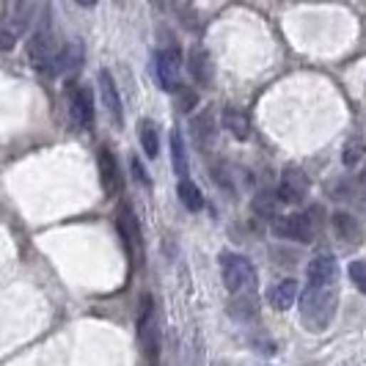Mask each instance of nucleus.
<instances>
[{"instance_id":"1","label":"nucleus","mask_w":366,"mask_h":366,"mask_svg":"<svg viewBox=\"0 0 366 366\" xmlns=\"http://www.w3.org/2000/svg\"><path fill=\"white\" fill-rule=\"evenodd\" d=\"M336 311V284L314 286L308 284L300 292V317L311 330H323L333 320Z\"/></svg>"},{"instance_id":"2","label":"nucleus","mask_w":366,"mask_h":366,"mask_svg":"<svg viewBox=\"0 0 366 366\" xmlns=\"http://www.w3.org/2000/svg\"><path fill=\"white\" fill-rule=\"evenodd\" d=\"M221 276H224V284L231 295H253L256 289V267L251 265V259L243 253H224L221 256Z\"/></svg>"},{"instance_id":"3","label":"nucleus","mask_w":366,"mask_h":366,"mask_svg":"<svg viewBox=\"0 0 366 366\" xmlns=\"http://www.w3.org/2000/svg\"><path fill=\"white\" fill-rule=\"evenodd\" d=\"M31 14H33V6L28 3H9L0 11V50H11L20 41L31 22Z\"/></svg>"},{"instance_id":"4","label":"nucleus","mask_w":366,"mask_h":366,"mask_svg":"<svg viewBox=\"0 0 366 366\" xmlns=\"http://www.w3.org/2000/svg\"><path fill=\"white\" fill-rule=\"evenodd\" d=\"M56 56H58V44H56V36L47 25H41L39 31L31 36L28 41V61L36 72H53V63H56Z\"/></svg>"},{"instance_id":"5","label":"nucleus","mask_w":366,"mask_h":366,"mask_svg":"<svg viewBox=\"0 0 366 366\" xmlns=\"http://www.w3.org/2000/svg\"><path fill=\"white\" fill-rule=\"evenodd\" d=\"M182 53L177 47H168V50H160L155 56V72H157V80L163 85V91H171L177 94L182 88Z\"/></svg>"},{"instance_id":"6","label":"nucleus","mask_w":366,"mask_h":366,"mask_svg":"<svg viewBox=\"0 0 366 366\" xmlns=\"http://www.w3.org/2000/svg\"><path fill=\"white\" fill-rule=\"evenodd\" d=\"M69 116L72 122L80 124V127H91L94 116H97V108H94V94L88 85H72L69 88Z\"/></svg>"},{"instance_id":"7","label":"nucleus","mask_w":366,"mask_h":366,"mask_svg":"<svg viewBox=\"0 0 366 366\" xmlns=\"http://www.w3.org/2000/svg\"><path fill=\"white\" fill-rule=\"evenodd\" d=\"M276 196H278V202L286 204H298L308 196V179H305V174L298 165H286L281 171V182H278Z\"/></svg>"},{"instance_id":"8","label":"nucleus","mask_w":366,"mask_h":366,"mask_svg":"<svg viewBox=\"0 0 366 366\" xmlns=\"http://www.w3.org/2000/svg\"><path fill=\"white\" fill-rule=\"evenodd\" d=\"M273 234L281 240H298V243H308L314 237V226L308 221V215H284L276 218L273 224Z\"/></svg>"},{"instance_id":"9","label":"nucleus","mask_w":366,"mask_h":366,"mask_svg":"<svg viewBox=\"0 0 366 366\" xmlns=\"http://www.w3.org/2000/svg\"><path fill=\"white\" fill-rule=\"evenodd\" d=\"M97 83H100V94H102V108L108 110V116L116 124H122V97H119V88H116V80L108 69H102L97 75Z\"/></svg>"},{"instance_id":"10","label":"nucleus","mask_w":366,"mask_h":366,"mask_svg":"<svg viewBox=\"0 0 366 366\" xmlns=\"http://www.w3.org/2000/svg\"><path fill=\"white\" fill-rule=\"evenodd\" d=\"M187 72H190V78L199 83V85H209L212 80V61H209V53L204 50L202 44H193L190 50H187Z\"/></svg>"},{"instance_id":"11","label":"nucleus","mask_w":366,"mask_h":366,"mask_svg":"<svg viewBox=\"0 0 366 366\" xmlns=\"http://www.w3.org/2000/svg\"><path fill=\"white\" fill-rule=\"evenodd\" d=\"M339 278V265L330 253H323L317 259H311L308 265V284L314 286H333Z\"/></svg>"},{"instance_id":"12","label":"nucleus","mask_w":366,"mask_h":366,"mask_svg":"<svg viewBox=\"0 0 366 366\" xmlns=\"http://www.w3.org/2000/svg\"><path fill=\"white\" fill-rule=\"evenodd\" d=\"M97 163H100L102 190H105L108 196H113V193L119 190V184H122V177H119V165H116V157H113V152H110L108 146H102V149H100V155H97Z\"/></svg>"},{"instance_id":"13","label":"nucleus","mask_w":366,"mask_h":366,"mask_svg":"<svg viewBox=\"0 0 366 366\" xmlns=\"http://www.w3.org/2000/svg\"><path fill=\"white\" fill-rule=\"evenodd\" d=\"M83 44L80 41H66L63 47H58V56H56V63H53V75H69L75 69L83 66Z\"/></svg>"},{"instance_id":"14","label":"nucleus","mask_w":366,"mask_h":366,"mask_svg":"<svg viewBox=\"0 0 366 366\" xmlns=\"http://www.w3.org/2000/svg\"><path fill=\"white\" fill-rule=\"evenodd\" d=\"M116 226H119V234H122L124 245H127L130 251L141 245V224H138V218H135V212H132L130 204H122V206H119Z\"/></svg>"},{"instance_id":"15","label":"nucleus","mask_w":366,"mask_h":366,"mask_svg":"<svg viewBox=\"0 0 366 366\" xmlns=\"http://www.w3.org/2000/svg\"><path fill=\"white\" fill-rule=\"evenodd\" d=\"M267 300H270V305H273L276 311H286L289 305L298 300V281L286 278V281H281V284L270 286Z\"/></svg>"},{"instance_id":"16","label":"nucleus","mask_w":366,"mask_h":366,"mask_svg":"<svg viewBox=\"0 0 366 366\" xmlns=\"http://www.w3.org/2000/svg\"><path fill=\"white\" fill-rule=\"evenodd\" d=\"M221 124H224L226 132H231L237 141H248V135H251V122H248V116H245L243 110L226 108L224 116H221Z\"/></svg>"},{"instance_id":"17","label":"nucleus","mask_w":366,"mask_h":366,"mask_svg":"<svg viewBox=\"0 0 366 366\" xmlns=\"http://www.w3.org/2000/svg\"><path fill=\"white\" fill-rule=\"evenodd\" d=\"M138 138H141V146H143V152H146V157L155 160V157L160 155V132H157L155 122H141V127H138Z\"/></svg>"},{"instance_id":"18","label":"nucleus","mask_w":366,"mask_h":366,"mask_svg":"<svg viewBox=\"0 0 366 366\" xmlns=\"http://www.w3.org/2000/svg\"><path fill=\"white\" fill-rule=\"evenodd\" d=\"M193 138L199 146H206V143L215 138V122H212V113L204 110L193 119Z\"/></svg>"},{"instance_id":"19","label":"nucleus","mask_w":366,"mask_h":366,"mask_svg":"<svg viewBox=\"0 0 366 366\" xmlns=\"http://www.w3.org/2000/svg\"><path fill=\"white\" fill-rule=\"evenodd\" d=\"M177 193H179V199H182L184 209H190V212H199L204 206V196L202 190H199V184L190 182V179H182L179 187H177Z\"/></svg>"},{"instance_id":"20","label":"nucleus","mask_w":366,"mask_h":366,"mask_svg":"<svg viewBox=\"0 0 366 366\" xmlns=\"http://www.w3.org/2000/svg\"><path fill=\"white\" fill-rule=\"evenodd\" d=\"M256 298L253 295H240V298H234V303L229 305V314L234 317V320H253L256 317Z\"/></svg>"},{"instance_id":"21","label":"nucleus","mask_w":366,"mask_h":366,"mask_svg":"<svg viewBox=\"0 0 366 366\" xmlns=\"http://www.w3.org/2000/svg\"><path fill=\"white\" fill-rule=\"evenodd\" d=\"M171 155H174V168H177V174H179L182 179H187V155H184V143H182L179 130L171 132Z\"/></svg>"},{"instance_id":"22","label":"nucleus","mask_w":366,"mask_h":366,"mask_svg":"<svg viewBox=\"0 0 366 366\" xmlns=\"http://www.w3.org/2000/svg\"><path fill=\"white\" fill-rule=\"evenodd\" d=\"M366 155V143L364 138H350V141L345 143V149H342V163L347 165V168H352V165L361 163V157Z\"/></svg>"},{"instance_id":"23","label":"nucleus","mask_w":366,"mask_h":366,"mask_svg":"<svg viewBox=\"0 0 366 366\" xmlns=\"http://www.w3.org/2000/svg\"><path fill=\"white\" fill-rule=\"evenodd\" d=\"M276 209H278V196L270 193V190H262L253 199V212L262 215V218H276Z\"/></svg>"},{"instance_id":"24","label":"nucleus","mask_w":366,"mask_h":366,"mask_svg":"<svg viewBox=\"0 0 366 366\" xmlns=\"http://www.w3.org/2000/svg\"><path fill=\"white\" fill-rule=\"evenodd\" d=\"M333 229H336V234H339L345 243L358 237V224H355L350 215H345V212H336V215H333Z\"/></svg>"},{"instance_id":"25","label":"nucleus","mask_w":366,"mask_h":366,"mask_svg":"<svg viewBox=\"0 0 366 366\" xmlns=\"http://www.w3.org/2000/svg\"><path fill=\"white\" fill-rule=\"evenodd\" d=\"M350 281L358 286L361 292L366 295V262L364 259H358V262H352L350 265Z\"/></svg>"},{"instance_id":"26","label":"nucleus","mask_w":366,"mask_h":366,"mask_svg":"<svg viewBox=\"0 0 366 366\" xmlns=\"http://www.w3.org/2000/svg\"><path fill=\"white\" fill-rule=\"evenodd\" d=\"M196 102H199L196 91H190V88H179V91H177V108H179L182 113L193 110V108H196Z\"/></svg>"},{"instance_id":"27","label":"nucleus","mask_w":366,"mask_h":366,"mask_svg":"<svg viewBox=\"0 0 366 366\" xmlns=\"http://www.w3.org/2000/svg\"><path fill=\"white\" fill-rule=\"evenodd\" d=\"M130 165H132V174H135V179H138V182L152 184V182H149V177H146V171L141 168V160H138V157H132V160H130Z\"/></svg>"}]
</instances>
